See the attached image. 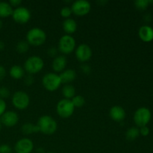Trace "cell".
Wrapping results in <instances>:
<instances>
[{
	"mask_svg": "<svg viewBox=\"0 0 153 153\" xmlns=\"http://www.w3.org/2000/svg\"><path fill=\"white\" fill-rule=\"evenodd\" d=\"M76 57L79 61L85 63L89 61L92 57L91 48L87 44H81L76 49Z\"/></svg>",
	"mask_w": 153,
	"mask_h": 153,
	"instance_id": "8fae6325",
	"label": "cell"
},
{
	"mask_svg": "<svg viewBox=\"0 0 153 153\" xmlns=\"http://www.w3.org/2000/svg\"><path fill=\"white\" fill-rule=\"evenodd\" d=\"M29 46L26 40H19L16 45V50L19 54H25L29 49Z\"/></svg>",
	"mask_w": 153,
	"mask_h": 153,
	"instance_id": "cb8c5ba5",
	"label": "cell"
},
{
	"mask_svg": "<svg viewBox=\"0 0 153 153\" xmlns=\"http://www.w3.org/2000/svg\"><path fill=\"white\" fill-rule=\"evenodd\" d=\"M138 35L143 41H152L153 40V28L149 25H143L139 29Z\"/></svg>",
	"mask_w": 153,
	"mask_h": 153,
	"instance_id": "2e32d148",
	"label": "cell"
},
{
	"mask_svg": "<svg viewBox=\"0 0 153 153\" xmlns=\"http://www.w3.org/2000/svg\"><path fill=\"white\" fill-rule=\"evenodd\" d=\"M37 153H45L44 151H43V149H42V148H38V149H37Z\"/></svg>",
	"mask_w": 153,
	"mask_h": 153,
	"instance_id": "74e56055",
	"label": "cell"
},
{
	"mask_svg": "<svg viewBox=\"0 0 153 153\" xmlns=\"http://www.w3.org/2000/svg\"><path fill=\"white\" fill-rule=\"evenodd\" d=\"M139 135H140V131L137 127H131L126 132V137L129 141L136 140Z\"/></svg>",
	"mask_w": 153,
	"mask_h": 153,
	"instance_id": "603a6c76",
	"label": "cell"
},
{
	"mask_svg": "<svg viewBox=\"0 0 153 153\" xmlns=\"http://www.w3.org/2000/svg\"><path fill=\"white\" fill-rule=\"evenodd\" d=\"M21 131H22V133H23L24 134H27V135L40 132L37 126L34 125L31 123H26L23 124L22 126L21 127Z\"/></svg>",
	"mask_w": 153,
	"mask_h": 153,
	"instance_id": "7402d4cb",
	"label": "cell"
},
{
	"mask_svg": "<svg viewBox=\"0 0 153 153\" xmlns=\"http://www.w3.org/2000/svg\"><path fill=\"white\" fill-rule=\"evenodd\" d=\"M34 149V143L28 138H22L18 140L14 145L16 153H31Z\"/></svg>",
	"mask_w": 153,
	"mask_h": 153,
	"instance_id": "7c38bea8",
	"label": "cell"
},
{
	"mask_svg": "<svg viewBox=\"0 0 153 153\" xmlns=\"http://www.w3.org/2000/svg\"><path fill=\"white\" fill-rule=\"evenodd\" d=\"M11 16L13 20L16 23L23 25V24L27 23L30 20L31 14L30 10L27 7L19 6V7H16L13 10V13Z\"/></svg>",
	"mask_w": 153,
	"mask_h": 153,
	"instance_id": "9c48e42d",
	"label": "cell"
},
{
	"mask_svg": "<svg viewBox=\"0 0 153 153\" xmlns=\"http://www.w3.org/2000/svg\"><path fill=\"white\" fill-rule=\"evenodd\" d=\"M12 104L18 110H25L30 104V97L24 91H16L12 96Z\"/></svg>",
	"mask_w": 153,
	"mask_h": 153,
	"instance_id": "8992f818",
	"label": "cell"
},
{
	"mask_svg": "<svg viewBox=\"0 0 153 153\" xmlns=\"http://www.w3.org/2000/svg\"><path fill=\"white\" fill-rule=\"evenodd\" d=\"M0 120L2 125L6 127H13L19 122V116L16 112L13 111H5L1 117Z\"/></svg>",
	"mask_w": 153,
	"mask_h": 153,
	"instance_id": "4fadbf2b",
	"label": "cell"
},
{
	"mask_svg": "<svg viewBox=\"0 0 153 153\" xmlns=\"http://www.w3.org/2000/svg\"><path fill=\"white\" fill-rule=\"evenodd\" d=\"M6 102L4 100L0 98V117L6 111Z\"/></svg>",
	"mask_w": 153,
	"mask_h": 153,
	"instance_id": "1f68e13d",
	"label": "cell"
},
{
	"mask_svg": "<svg viewBox=\"0 0 153 153\" xmlns=\"http://www.w3.org/2000/svg\"><path fill=\"white\" fill-rule=\"evenodd\" d=\"M2 25H3V23H2V21L0 19V30H1V28H2Z\"/></svg>",
	"mask_w": 153,
	"mask_h": 153,
	"instance_id": "f35d334b",
	"label": "cell"
},
{
	"mask_svg": "<svg viewBox=\"0 0 153 153\" xmlns=\"http://www.w3.org/2000/svg\"><path fill=\"white\" fill-rule=\"evenodd\" d=\"M10 90L7 88V87H0V98L4 100V99H7L10 97Z\"/></svg>",
	"mask_w": 153,
	"mask_h": 153,
	"instance_id": "83f0119b",
	"label": "cell"
},
{
	"mask_svg": "<svg viewBox=\"0 0 153 153\" xmlns=\"http://www.w3.org/2000/svg\"><path fill=\"white\" fill-rule=\"evenodd\" d=\"M151 111L149 108L140 107L136 110L134 114V122L138 127L145 126L151 120Z\"/></svg>",
	"mask_w": 153,
	"mask_h": 153,
	"instance_id": "52a82bcc",
	"label": "cell"
},
{
	"mask_svg": "<svg viewBox=\"0 0 153 153\" xmlns=\"http://www.w3.org/2000/svg\"><path fill=\"white\" fill-rule=\"evenodd\" d=\"M139 131H140V134L143 136H147L149 134V128L146 126L140 127Z\"/></svg>",
	"mask_w": 153,
	"mask_h": 153,
	"instance_id": "d6a6232c",
	"label": "cell"
},
{
	"mask_svg": "<svg viewBox=\"0 0 153 153\" xmlns=\"http://www.w3.org/2000/svg\"><path fill=\"white\" fill-rule=\"evenodd\" d=\"M149 2H150V1H148V0H136L134 1V6L138 10H143L146 9V7L149 5Z\"/></svg>",
	"mask_w": 153,
	"mask_h": 153,
	"instance_id": "484cf974",
	"label": "cell"
},
{
	"mask_svg": "<svg viewBox=\"0 0 153 153\" xmlns=\"http://www.w3.org/2000/svg\"><path fill=\"white\" fill-rule=\"evenodd\" d=\"M76 48V40L71 35L65 34L60 38L58 42V50L64 55H69Z\"/></svg>",
	"mask_w": 153,
	"mask_h": 153,
	"instance_id": "ba28073f",
	"label": "cell"
},
{
	"mask_svg": "<svg viewBox=\"0 0 153 153\" xmlns=\"http://www.w3.org/2000/svg\"><path fill=\"white\" fill-rule=\"evenodd\" d=\"M9 74H10V77L13 78V79L19 80V79H22L24 77L25 70L21 66L13 65L10 67V70H9Z\"/></svg>",
	"mask_w": 153,
	"mask_h": 153,
	"instance_id": "d6986e66",
	"label": "cell"
},
{
	"mask_svg": "<svg viewBox=\"0 0 153 153\" xmlns=\"http://www.w3.org/2000/svg\"><path fill=\"white\" fill-rule=\"evenodd\" d=\"M46 40V34L40 28H32L26 34V41L29 45L39 46L43 45Z\"/></svg>",
	"mask_w": 153,
	"mask_h": 153,
	"instance_id": "7a4b0ae2",
	"label": "cell"
},
{
	"mask_svg": "<svg viewBox=\"0 0 153 153\" xmlns=\"http://www.w3.org/2000/svg\"><path fill=\"white\" fill-rule=\"evenodd\" d=\"M4 46H5V45H4V42L1 41V40H0V52H1V51H2L3 49H4Z\"/></svg>",
	"mask_w": 153,
	"mask_h": 153,
	"instance_id": "8d00e7d4",
	"label": "cell"
},
{
	"mask_svg": "<svg viewBox=\"0 0 153 153\" xmlns=\"http://www.w3.org/2000/svg\"><path fill=\"white\" fill-rule=\"evenodd\" d=\"M71 101L75 108H82L85 104V98L81 95H76Z\"/></svg>",
	"mask_w": 153,
	"mask_h": 153,
	"instance_id": "d4e9b609",
	"label": "cell"
},
{
	"mask_svg": "<svg viewBox=\"0 0 153 153\" xmlns=\"http://www.w3.org/2000/svg\"><path fill=\"white\" fill-rule=\"evenodd\" d=\"M60 13H61V16H62V17L65 18V19H68V18H70V16L72 15L73 12H72L71 7H68V6H65V7L61 8Z\"/></svg>",
	"mask_w": 153,
	"mask_h": 153,
	"instance_id": "4316f807",
	"label": "cell"
},
{
	"mask_svg": "<svg viewBox=\"0 0 153 153\" xmlns=\"http://www.w3.org/2000/svg\"><path fill=\"white\" fill-rule=\"evenodd\" d=\"M109 116L112 120L120 123L125 120L126 114L123 108L120 105H114L111 108L109 111Z\"/></svg>",
	"mask_w": 153,
	"mask_h": 153,
	"instance_id": "5bb4252c",
	"label": "cell"
},
{
	"mask_svg": "<svg viewBox=\"0 0 153 153\" xmlns=\"http://www.w3.org/2000/svg\"><path fill=\"white\" fill-rule=\"evenodd\" d=\"M36 125L38 127L40 132L47 135L54 134L58 128V124L55 120L49 115L40 117Z\"/></svg>",
	"mask_w": 153,
	"mask_h": 153,
	"instance_id": "6da1fadb",
	"label": "cell"
},
{
	"mask_svg": "<svg viewBox=\"0 0 153 153\" xmlns=\"http://www.w3.org/2000/svg\"><path fill=\"white\" fill-rule=\"evenodd\" d=\"M46 153H55V152H46Z\"/></svg>",
	"mask_w": 153,
	"mask_h": 153,
	"instance_id": "60d3db41",
	"label": "cell"
},
{
	"mask_svg": "<svg viewBox=\"0 0 153 153\" xmlns=\"http://www.w3.org/2000/svg\"><path fill=\"white\" fill-rule=\"evenodd\" d=\"M13 10V7L9 2L0 1V18H6L11 16Z\"/></svg>",
	"mask_w": 153,
	"mask_h": 153,
	"instance_id": "ffe728a7",
	"label": "cell"
},
{
	"mask_svg": "<svg viewBox=\"0 0 153 153\" xmlns=\"http://www.w3.org/2000/svg\"><path fill=\"white\" fill-rule=\"evenodd\" d=\"M34 82V79L33 77V75L28 74L26 76H25V79H24V83L26 86H31L33 85Z\"/></svg>",
	"mask_w": 153,
	"mask_h": 153,
	"instance_id": "f1b7e54d",
	"label": "cell"
},
{
	"mask_svg": "<svg viewBox=\"0 0 153 153\" xmlns=\"http://www.w3.org/2000/svg\"><path fill=\"white\" fill-rule=\"evenodd\" d=\"M9 4L11 5V7H19L21 4H22V1L21 0H10L9 1Z\"/></svg>",
	"mask_w": 153,
	"mask_h": 153,
	"instance_id": "836d02e7",
	"label": "cell"
},
{
	"mask_svg": "<svg viewBox=\"0 0 153 153\" xmlns=\"http://www.w3.org/2000/svg\"><path fill=\"white\" fill-rule=\"evenodd\" d=\"M67 64V58L64 55H58L52 61V68L56 73H61L65 70Z\"/></svg>",
	"mask_w": 153,
	"mask_h": 153,
	"instance_id": "9a60e30c",
	"label": "cell"
},
{
	"mask_svg": "<svg viewBox=\"0 0 153 153\" xmlns=\"http://www.w3.org/2000/svg\"><path fill=\"white\" fill-rule=\"evenodd\" d=\"M12 149L10 146L7 144L0 145V153H11Z\"/></svg>",
	"mask_w": 153,
	"mask_h": 153,
	"instance_id": "f546056e",
	"label": "cell"
},
{
	"mask_svg": "<svg viewBox=\"0 0 153 153\" xmlns=\"http://www.w3.org/2000/svg\"><path fill=\"white\" fill-rule=\"evenodd\" d=\"M81 69H82V72H83L84 73H85V74H89V73L91 72V67H90L89 65H87V64H84V65H82V67H81Z\"/></svg>",
	"mask_w": 153,
	"mask_h": 153,
	"instance_id": "d590c367",
	"label": "cell"
},
{
	"mask_svg": "<svg viewBox=\"0 0 153 153\" xmlns=\"http://www.w3.org/2000/svg\"><path fill=\"white\" fill-rule=\"evenodd\" d=\"M44 67L43 60L39 56H31L28 58L24 64V70L28 74L34 75L41 71Z\"/></svg>",
	"mask_w": 153,
	"mask_h": 153,
	"instance_id": "3957f363",
	"label": "cell"
},
{
	"mask_svg": "<svg viewBox=\"0 0 153 153\" xmlns=\"http://www.w3.org/2000/svg\"><path fill=\"white\" fill-rule=\"evenodd\" d=\"M1 125H2V124H1V120H0V131H1Z\"/></svg>",
	"mask_w": 153,
	"mask_h": 153,
	"instance_id": "ab89813d",
	"label": "cell"
},
{
	"mask_svg": "<svg viewBox=\"0 0 153 153\" xmlns=\"http://www.w3.org/2000/svg\"><path fill=\"white\" fill-rule=\"evenodd\" d=\"M76 108L70 100L62 99L56 105V112L61 117L69 118L73 114Z\"/></svg>",
	"mask_w": 153,
	"mask_h": 153,
	"instance_id": "5b68a950",
	"label": "cell"
},
{
	"mask_svg": "<svg viewBox=\"0 0 153 153\" xmlns=\"http://www.w3.org/2000/svg\"><path fill=\"white\" fill-rule=\"evenodd\" d=\"M61 93L64 96V99L71 100L76 96V88L70 84H67L63 87Z\"/></svg>",
	"mask_w": 153,
	"mask_h": 153,
	"instance_id": "44dd1931",
	"label": "cell"
},
{
	"mask_svg": "<svg viewBox=\"0 0 153 153\" xmlns=\"http://www.w3.org/2000/svg\"><path fill=\"white\" fill-rule=\"evenodd\" d=\"M58 49H57L56 47H50L47 51V53L49 55V57H52V58H55L57 57V54H58Z\"/></svg>",
	"mask_w": 153,
	"mask_h": 153,
	"instance_id": "4dcf8cb0",
	"label": "cell"
},
{
	"mask_svg": "<svg viewBox=\"0 0 153 153\" xmlns=\"http://www.w3.org/2000/svg\"><path fill=\"white\" fill-rule=\"evenodd\" d=\"M42 83L45 89L50 92L57 91L62 84L59 75L54 73H49L44 75L42 79Z\"/></svg>",
	"mask_w": 153,
	"mask_h": 153,
	"instance_id": "277c9868",
	"label": "cell"
},
{
	"mask_svg": "<svg viewBox=\"0 0 153 153\" xmlns=\"http://www.w3.org/2000/svg\"><path fill=\"white\" fill-rule=\"evenodd\" d=\"M6 76V70L3 66L0 65V82L3 80Z\"/></svg>",
	"mask_w": 153,
	"mask_h": 153,
	"instance_id": "e575fe53",
	"label": "cell"
},
{
	"mask_svg": "<svg viewBox=\"0 0 153 153\" xmlns=\"http://www.w3.org/2000/svg\"><path fill=\"white\" fill-rule=\"evenodd\" d=\"M72 12L76 16H85L90 12L91 4L86 0H77L73 3L71 6Z\"/></svg>",
	"mask_w": 153,
	"mask_h": 153,
	"instance_id": "30bf717a",
	"label": "cell"
},
{
	"mask_svg": "<svg viewBox=\"0 0 153 153\" xmlns=\"http://www.w3.org/2000/svg\"><path fill=\"white\" fill-rule=\"evenodd\" d=\"M59 76L60 79H61V83L67 85V84L73 82L76 79V73L73 69H68V70H65L61 72L60 73Z\"/></svg>",
	"mask_w": 153,
	"mask_h": 153,
	"instance_id": "e0dca14e",
	"label": "cell"
},
{
	"mask_svg": "<svg viewBox=\"0 0 153 153\" xmlns=\"http://www.w3.org/2000/svg\"><path fill=\"white\" fill-rule=\"evenodd\" d=\"M62 27L64 31L67 33L68 35L73 34L77 30V22L71 18L65 19L62 23Z\"/></svg>",
	"mask_w": 153,
	"mask_h": 153,
	"instance_id": "ac0fdd59",
	"label": "cell"
}]
</instances>
